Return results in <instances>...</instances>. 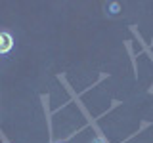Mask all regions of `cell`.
Wrapping results in <instances>:
<instances>
[{
	"label": "cell",
	"instance_id": "obj_1",
	"mask_svg": "<svg viewBox=\"0 0 153 143\" xmlns=\"http://www.w3.org/2000/svg\"><path fill=\"white\" fill-rule=\"evenodd\" d=\"M13 48V36L8 31H0V55H6Z\"/></svg>",
	"mask_w": 153,
	"mask_h": 143
},
{
	"label": "cell",
	"instance_id": "obj_2",
	"mask_svg": "<svg viewBox=\"0 0 153 143\" xmlns=\"http://www.w3.org/2000/svg\"><path fill=\"white\" fill-rule=\"evenodd\" d=\"M105 10H107V13L111 17H115V15H119V12H121V4L119 2H109L107 6H105Z\"/></svg>",
	"mask_w": 153,
	"mask_h": 143
},
{
	"label": "cell",
	"instance_id": "obj_3",
	"mask_svg": "<svg viewBox=\"0 0 153 143\" xmlns=\"http://www.w3.org/2000/svg\"><path fill=\"white\" fill-rule=\"evenodd\" d=\"M92 143H107V139L102 137V136H98V137H94V139H92Z\"/></svg>",
	"mask_w": 153,
	"mask_h": 143
},
{
	"label": "cell",
	"instance_id": "obj_4",
	"mask_svg": "<svg viewBox=\"0 0 153 143\" xmlns=\"http://www.w3.org/2000/svg\"><path fill=\"white\" fill-rule=\"evenodd\" d=\"M57 143H63V141H57Z\"/></svg>",
	"mask_w": 153,
	"mask_h": 143
}]
</instances>
